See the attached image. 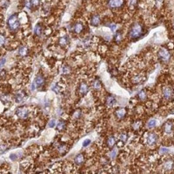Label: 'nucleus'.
Wrapping results in <instances>:
<instances>
[{
  "instance_id": "obj_11",
  "label": "nucleus",
  "mask_w": 174,
  "mask_h": 174,
  "mask_svg": "<svg viewBox=\"0 0 174 174\" xmlns=\"http://www.w3.org/2000/svg\"><path fill=\"white\" fill-rule=\"evenodd\" d=\"M79 91H80V93L82 94V95H85V94L89 91V85L85 82L81 83L80 87H79Z\"/></svg>"
},
{
  "instance_id": "obj_39",
  "label": "nucleus",
  "mask_w": 174,
  "mask_h": 174,
  "mask_svg": "<svg viewBox=\"0 0 174 174\" xmlns=\"http://www.w3.org/2000/svg\"><path fill=\"white\" fill-rule=\"evenodd\" d=\"M10 158L12 160H16L17 158H16V154H11V155H10Z\"/></svg>"
},
{
  "instance_id": "obj_40",
  "label": "nucleus",
  "mask_w": 174,
  "mask_h": 174,
  "mask_svg": "<svg viewBox=\"0 0 174 174\" xmlns=\"http://www.w3.org/2000/svg\"><path fill=\"white\" fill-rule=\"evenodd\" d=\"M167 151H168V150H167L166 148H161V151H160V152H161V153L163 154V153L167 152Z\"/></svg>"
},
{
  "instance_id": "obj_29",
  "label": "nucleus",
  "mask_w": 174,
  "mask_h": 174,
  "mask_svg": "<svg viewBox=\"0 0 174 174\" xmlns=\"http://www.w3.org/2000/svg\"><path fill=\"white\" fill-rule=\"evenodd\" d=\"M4 43H5V37H4V35L0 33V46H3Z\"/></svg>"
},
{
  "instance_id": "obj_16",
  "label": "nucleus",
  "mask_w": 174,
  "mask_h": 174,
  "mask_svg": "<svg viewBox=\"0 0 174 174\" xmlns=\"http://www.w3.org/2000/svg\"><path fill=\"white\" fill-rule=\"evenodd\" d=\"M116 144V139L114 137H112V136H111L110 138H108L107 139V145L108 147H110V148H112V147L115 145Z\"/></svg>"
},
{
  "instance_id": "obj_6",
  "label": "nucleus",
  "mask_w": 174,
  "mask_h": 174,
  "mask_svg": "<svg viewBox=\"0 0 174 174\" xmlns=\"http://www.w3.org/2000/svg\"><path fill=\"white\" fill-rule=\"evenodd\" d=\"M28 110L26 107H18L16 111V115L20 118H26L28 117Z\"/></svg>"
},
{
  "instance_id": "obj_14",
  "label": "nucleus",
  "mask_w": 174,
  "mask_h": 174,
  "mask_svg": "<svg viewBox=\"0 0 174 174\" xmlns=\"http://www.w3.org/2000/svg\"><path fill=\"white\" fill-rule=\"evenodd\" d=\"M116 104V98L113 96H109L106 98V105L108 106H112Z\"/></svg>"
},
{
  "instance_id": "obj_10",
  "label": "nucleus",
  "mask_w": 174,
  "mask_h": 174,
  "mask_svg": "<svg viewBox=\"0 0 174 174\" xmlns=\"http://www.w3.org/2000/svg\"><path fill=\"white\" fill-rule=\"evenodd\" d=\"M100 22H101V18L99 17V15H93L91 19V25L92 26H95V27H97V26H98L100 25Z\"/></svg>"
},
{
  "instance_id": "obj_35",
  "label": "nucleus",
  "mask_w": 174,
  "mask_h": 174,
  "mask_svg": "<svg viewBox=\"0 0 174 174\" xmlns=\"http://www.w3.org/2000/svg\"><path fill=\"white\" fill-rule=\"evenodd\" d=\"M120 139L122 140L123 142H125V141H126V139H127V136H126V134H125V133H123V134H121Z\"/></svg>"
},
{
  "instance_id": "obj_37",
  "label": "nucleus",
  "mask_w": 174,
  "mask_h": 174,
  "mask_svg": "<svg viewBox=\"0 0 174 174\" xmlns=\"http://www.w3.org/2000/svg\"><path fill=\"white\" fill-rule=\"evenodd\" d=\"M66 151V146H65V145H62V146L59 147V151L63 152V151Z\"/></svg>"
},
{
  "instance_id": "obj_1",
  "label": "nucleus",
  "mask_w": 174,
  "mask_h": 174,
  "mask_svg": "<svg viewBox=\"0 0 174 174\" xmlns=\"http://www.w3.org/2000/svg\"><path fill=\"white\" fill-rule=\"evenodd\" d=\"M143 32H144L143 26L141 25L140 24L135 23L131 26V28H130L129 37L132 39H138L142 37Z\"/></svg>"
},
{
  "instance_id": "obj_4",
  "label": "nucleus",
  "mask_w": 174,
  "mask_h": 174,
  "mask_svg": "<svg viewBox=\"0 0 174 174\" xmlns=\"http://www.w3.org/2000/svg\"><path fill=\"white\" fill-rule=\"evenodd\" d=\"M44 84H45V78H44V77L41 76V75H38V76H37V78H35V80L33 81V83H32V91H35V90H36V88L41 87L42 85H44Z\"/></svg>"
},
{
  "instance_id": "obj_15",
  "label": "nucleus",
  "mask_w": 174,
  "mask_h": 174,
  "mask_svg": "<svg viewBox=\"0 0 174 174\" xmlns=\"http://www.w3.org/2000/svg\"><path fill=\"white\" fill-rule=\"evenodd\" d=\"M84 29V25H82V23H77L74 25V32L76 33H80Z\"/></svg>"
},
{
  "instance_id": "obj_5",
  "label": "nucleus",
  "mask_w": 174,
  "mask_h": 174,
  "mask_svg": "<svg viewBox=\"0 0 174 174\" xmlns=\"http://www.w3.org/2000/svg\"><path fill=\"white\" fill-rule=\"evenodd\" d=\"M171 55L169 53V52L165 48H161L158 50V58L161 60H163L164 62H168L169 59H170Z\"/></svg>"
},
{
  "instance_id": "obj_25",
  "label": "nucleus",
  "mask_w": 174,
  "mask_h": 174,
  "mask_svg": "<svg viewBox=\"0 0 174 174\" xmlns=\"http://www.w3.org/2000/svg\"><path fill=\"white\" fill-rule=\"evenodd\" d=\"M70 72V68L68 65H64L63 66V73L65 75H69Z\"/></svg>"
},
{
  "instance_id": "obj_36",
  "label": "nucleus",
  "mask_w": 174,
  "mask_h": 174,
  "mask_svg": "<svg viewBox=\"0 0 174 174\" xmlns=\"http://www.w3.org/2000/svg\"><path fill=\"white\" fill-rule=\"evenodd\" d=\"M5 62H6V59L5 58L1 59V61H0V70L2 69V67L4 66V65L5 64Z\"/></svg>"
},
{
  "instance_id": "obj_9",
  "label": "nucleus",
  "mask_w": 174,
  "mask_h": 174,
  "mask_svg": "<svg viewBox=\"0 0 174 174\" xmlns=\"http://www.w3.org/2000/svg\"><path fill=\"white\" fill-rule=\"evenodd\" d=\"M158 140V135L155 133H150L148 138H147V143L150 145H152L157 142Z\"/></svg>"
},
{
  "instance_id": "obj_17",
  "label": "nucleus",
  "mask_w": 174,
  "mask_h": 174,
  "mask_svg": "<svg viewBox=\"0 0 174 174\" xmlns=\"http://www.w3.org/2000/svg\"><path fill=\"white\" fill-rule=\"evenodd\" d=\"M165 131L166 133H170L172 131V123L171 122H167L165 124Z\"/></svg>"
},
{
  "instance_id": "obj_8",
  "label": "nucleus",
  "mask_w": 174,
  "mask_h": 174,
  "mask_svg": "<svg viewBox=\"0 0 174 174\" xmlns=\"http://www.w3.org/2000/svg\"><path fill=\"white\" fill-rule=\"evenodd\" d=\"M116 117L119 119H123L125 118V115H126V111H125V108H118V109L116 110L115 111Z\"/></svg>"
},
{
  "instance_id": "obj_26",
  "label": "nucleus",
  "mask_w": 174,
  "mask_h": 174,
  "mask_svg": "<svg viewBox=\"0 0 174 174\" xmlns=\"http://www.w3.org/2000/svg\"><path fill=\"white\" fill-rule=\"evenodd\" d=\"M65 128V123L64 121H60L58 124V131H63Z\"/></svg>"
},
{
  "instance_id": "obj_32",
  "label": "nucleus",
  "mask_w": 174,
  "mask_h": 174,
  "mask_svg": "<svg viewBox=\"0 0 174 174\" xmlns=\"http://www.w3.org/2000/svg\"><path fill=\"white\" fill-rule=\"evenodd\" d=\"M74 118H80L81 117V111H79V110H78V111H77L76 112H75L74 113Z\"/></svg>"
},
{
  "instance_id": "obj_19",
  "label": "nucleus",
  "mask_w": 174,
  "mask_h": 174,
  "mask_svg": "<svg viewBox=\"0 0 174 174\" xmlns=\"http://www.w3.org/2000/svg\"><path fill=\"white\" fill-rule=\"evenodd\" d=\"M34 33L36 36H41L42 34V26L40 25H37L34 28Z\"/></svg>"
},
{
  "instance_id": "obj_13",
  "label": "nucleus",
  "mask_w": 174,
  "mask_h": 174,
  "mask_svg": "<svg viewBox=\"0 0 174 174\" xmlns=\"http://www.w3.org/2000/svg\"><path fill=\"white\" fill-rule=\"evenodd\" d=\"M84 156L83 154H78V155L75 157L74 158V162L76 165H78V166H80V165H82L84 163Z\"/></svg>"
},
{
  "instance_id": "obj_30",
  "label": "nucleus",
  "mask_w": 174,
  "mask_h": 174,
  "mask_svg": "<svg viewBox=\"0 0 174 174\" xmlns=\"http://www.w3.org/2000/svg\"><path fill=\"white\" fill-rule=\"evenodd\" d=\"M30 1H32V6H34V7H37L40 4V0H30Z\"/></svg>"
},
{
  "instance_id": "obj_38",
  "label": "nucleus",
  "mask_w": 174,
  "mask_h": 174,
  "mask_svg": "<svg viewBox=\"0 0 174 174\" xmlns=\"http://www.w3.org/2000/svg\"><path fill=\"white\" fill-rule=\"evenodd\" d=\"M116 155H117V151H116V150H113V151H112L111 152V157L112 158H114L116 157Z\"/></svg>"
},
{
  "instance_id": "obj_42",
  "label": "nucleus",
  "mask_w": 174,
  "mask_h": 174,
  "mask_svg": "<svg viewBox=\"0 0 174 174\" xmlns=\"http://www.w3.org/2000/svg\"><path fill=\"white\" fill-rule=\"evenodd\" d=\"M173 28H174V22H173Z\"/></svg>"
},
{
  "instance_id": "obj_28",
  "label": "nucleus",
  "mask_w": 174,
  "mask_h": 174,
  "mask_svg": "<svg viewBox=\"0 0 174 174\" xmlns=\"http://www.w3.org/2000/svg\"><path fill=\"white\" fill-rule=\"evenodd\" d=\"M24 4H25V7H27L28 9H32V1H30V0H25V1H24Z\"/></svg>"
},
{
  "instance_id": "obj_33",
  "label": "nucleus",
  "mask_w": 174,
  "mask_h": 174,
  "mask_svg": "<svg viewBox=\"0 0 174 174\" xmlns=\"http://www.w3.org/2000/svg\"><path fill=\"white\" fill-rule=\"evenodd\" d=\"M107 26H109V27L111 28L112 32H114L117 28V25H115V24H109V25H107Z\"/></svg>"
},
{
  "instance_id": "obj_12",
  "label": "nucleus",
  "mask_w": 174,
  "mask_h": 174,
  "mask_svg": "<svg viewBox=\"0 0 174 174\" xmlns=\"http://www.w3.org/2000/svg\"><path fill=\"white\" fill-rule=\"evenodd\" d=\"M70 43V38L69 37L67 36V35H65V36H64L62 37H60L59 38V45H60L61 46H66L69 45Z\"/></svg>"
},
{
  "instance_id": "obj_22",
  "label": "nucleus",
  "mask_w": 174,
  "mask_h": 174,
  "mask_svg": "<svg viewBox=\"0 0 174 174\" xmlns=\"http://www.w3.org/2000/svg\"><path fill=\"white\" fill-rule=\"evenodd\" d=\"M156 125H157V120H155V119H151L148 123H147V126H148L149 128H153V127H155Z\"/></svg>"
},
{
  "instance_id": "obj_34",
  "label": "nucleus",
  "mask_w": 174,
  "mask_h": 174,
  "mask_svg": "<svg viewBox=\"0 0 174 174\" xmlns=\"http://www.w3.org/2000/svg\"><path fill=\"white\" fill-rule=\"evenodd\" d=\"M90 144H91V139H85V141H84V143H83V146L86 147L87 145H89Z\"/></svg>"
},
{
  "instance_id": "obj_3",
  "label": "nucleus",
  "mask_w": 174,
  "mask_h": 174,
  "mask_svg": "<svg viewBox=\"0 0 174 174\" xmlns=\"http://www.w3.org/2000/svg\"><path fill=\"white\" fill-rule=\"evenodd\" d=\"M125 4V0H109L108 1V7L111 10L120 9Z\"/></svg>"
},
{
  "instance_id": "obj_20",
  "label": "nucleus",
  "mask_w": 174,
  "mask_h": 174,
  "mask_svg": "<svg viewBox=\"0 0 174 174\" xmlns=\"http://www.w3.org/2000/svg\"><path fill=\"white\" fill-rule=\"evenodd\" d=\"M92 86L95 90H99L101 88V83L99 80H98V79H96V80H94L93 84H92Z\"/></svg>"
},
{
  "instance_id": "obj_24",
  "label": "nucleus",
  "mask_w": 174,
  "mask_h": 174,
  "mask_svg": "<svg viewBox=\"0 0 174 174\" xmlns=\"http://www.w3.org/2000/svg\"><path fill=\"white\" fill-rule=\"evenodd\" d=\"M114 39L117 43H119V42L122 40V34L119 32H117V33L115 34V37H114Z\"/></svg>"
},
{
  "instance_id": "obj_27",
  "label": "nucleus",
  "mask_w": 174,
  "mask_h": 174,
  "mask_svg": "<svg viewBox=\"0 0 174 174\" xmlns=\"http://www.w3.org/2000/svg\"><path fill=\"white\" fill-rule=\"evenodd\" d=\"M172 166H173L172 161H168L166 163V165H165V168H166V170H171V169L172 168Z\"/></svg>"
},
{
  "instance_id": "obj_18",
  "label": "nucleus",
  "mask_w": 174,
  "mask_h": 174,
  "mask_svg": "<svg viewBox=\"0 0 174 174\" xmlns=\"http://www.w3.org/2000/svg\"><path fill=\"white\" fill-rule=\"evenodd\" d=\"M18 53L19 55H21V56H26V55L28 54V49L25 46H21L18 49Z\"/></svg>"
},
{
  "instance_id": "obj_41",
  "label": "nucleus",
  "mask_w": 174,
  "mask_h": 174,
  "mask_svg": "<svg viewBox=\"0 0 174 174\" xmlns=\"http://www.w3.org/2000/svg\"><path fill=\"white\" fill-rule=\"evenodd\" d=\"M131 5H136L137 4V0H131Z\"/></svg>"
},
{
  "instance_id": "obj_23",
  "label": "nucleus",
  "mask_w": 174,
  "mask_h": 174,
  "mask_svg": "<svg viewBox=\"0 0 174 174\" xmlns=\"http://www.w3.org/2000/svg\"><path fill=\"white\" fill-rule=\"evenodd\" d=\"M138 98H139L140 100H142V101H144L146 99V93H145V91H141L139 93H138Z\"/></svg>"
},
{
  "instance_id": "obj_21",
  "label": "nucleus",
  "mask_w": 174,
  "mask_h": 174,
  "mask_svg": "<svg viewBox=\"0 0 174 174\" xmlns=\"http://www.w3.org/2000/svg\"><path fill=\"white\" fill-rule=\"evenodd\" d=\"M25 93H24V92H20V93H17V96H16V102H17V103L21 102V101L23 100L24 97H25Z\"/></svg>"
},
{
  "instance_id": "obj_31",
  "label": "nucleus",
  "mask_w": 174,
  "mask_h": 174,
  "mask_svg": "<svg viewBox=\"0 0 174 174\" xmlns=\"http://www.w3.org/2000/svg\"><path fill=\"white\" fill-rule=\"evenodd\" d=\"M55 125H56V120L55 119L50 120L49 124H48V126H49L50 128H53V127H55Z\"/></svg>"
},
{
  "instance_id": "obj_2",
  "label": "nucleus",
  "mask_w": 174,
  "mask_h": 174,
  "mask_svg": "<svg viewBox=\"0 0 174 174\" xmlns=\"http://www.w3.org/2000/svg\"><path fill=\"white\" fill-rule=\"evenodd\" d=\"M7 25L8 28L12 32H16L18 29L19 26H20V22H19L18 16H17V13L12 14V16L8 18L7 20Z\"/></svg>"
},
{
  "instance_id": "obj_7",
  "label": "nucleus",
  "mask_w": 174,
  "mask_h": 174,
  "mask_svg": "<svg viewBox=\"0 0 174 174\" xmlns=\"http://www.w3.org/2000/svg\"><path fill=\"white\" fill-rule=\"evenodd\" d=\"M163 94H164L165 98H166V99H170V98H171L173 97V94H174L173 89L170 86L165 87L164 89H163Z\"/></svg>"
}]
</instances>
